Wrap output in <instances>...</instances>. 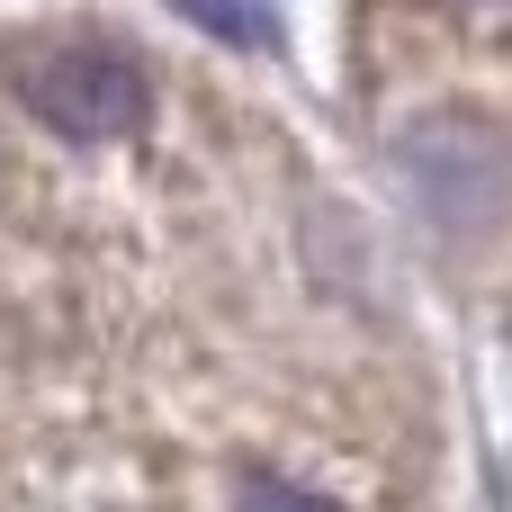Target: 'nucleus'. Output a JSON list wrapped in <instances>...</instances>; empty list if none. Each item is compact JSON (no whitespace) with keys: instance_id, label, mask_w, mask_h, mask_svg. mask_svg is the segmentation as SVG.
Here are the masks:
<instances>
[{"instance_id":"1","label":"nucleus","mask_w":512,"mask_h":512,"mask_svg":"<svg viewBox=\"0 0 512 512\" xmlns=\"http://www.w3.org/2000/svg\"><path fill=\"white\" fill-rule=\"evenodd\" d=\"M396 180L441 234H477L512 198V135L468 108H432L396 135Z\"/></svg>"},{"instance_id":"2","label":"nucleus","mask_w":512,"mask_h":512,"mask_svg":"<svg viewBox=\"0 0 512 512\" xmlns=\"http://www.w3.org/2000/svg\"><path fill=\"white\" fill-rule=\"evenodd\" d=\"M27 108H36L54 135H72V144H117V135L144 126L153 81H144V63H135L126 45H108V36H72V45L36 54V72H27Z\"/></svg>"},{"instance_id":"3","label":"nucleus","mask_w":512,"mask_h":512,"mask_svg":"<svg viewBox=\"0 0 512 512\" xmlns=\"http://www.w3.org/2000/svg\"><path fill=\"white\" fill-rule=\"evenodd\" d=\"M180 18H198L207 36H225V45H243V54H270L279 45V9L270 0H171Z\"/></svg>"},{"instance_id":"4","label":"nucleus","mask_w":512,"mask_h":512,"mask_svg":"<svg viewBox=\"0 0 512 512\" xmlns=\"http://www.w3.org/2000/svg\"><path fill=\"white\" fill-rule=\"evenodd\" d=\"M234 512H342V504H333V495H315V486H288V477H243Z\"/></svg>"}]
</instances>
